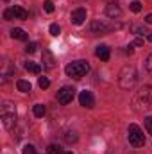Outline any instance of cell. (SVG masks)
I'll return each mask as SVG.
<instances>
[{
	"instance_id": "cell-1",
	"label": "cell",
	"mask_w": 152,
	"mask_h": 154,
	"mask_svg": "<svg viewBox=\"0 0 152 154\" xmlns=\"http://www.w3.org/2000/svg\"><path fill=\"white\" fill-rule=\"evenodd\" d=\"M0 118H2V124L5 129H13L16 125V108L13 102L4 100L0 104Z\"/></svg>"
},
{
	"instance_id": "cell-2",
	"label": "cell",
	"mask_w": 152,
	"mask_h": 154,
	"mask_svg": "<svg viewBox=\"0 0 152 154\" xmlns=\"http://www.w3.org/2000/svg\"><path fill=\"white\" fill-rule=\"evenodd\" d=\"M136 81H138V72L134 66H123L122 68L120 77H118V84L122 90H132Z\"/></svg>"
},
{
	"instance_id": "cell-3",
	"label": "cell",
	"mask_w": 152,
	"mask_h": 154,
	"mask_svg": "<svg viewBox=\"0 0 152 154\" xmlns=\"http://www.w3.org/2000/svg\"><path fill=\"white\" fill-rule=\"evenodd\" d=\"M90 72V63L84 61V59H79V61H72L65 66V74L68 77H74V79H81Z\"/></svg>"
},
{
	"instance_id": "cell-4",
	"label": "cell",
	"mask_w": 152,
	"mask_h": 154,
	"mask_svg": "<svg viewBox=\"0 0 152 154\" xmlns=\"http://www.w3.org/2000/svg\"><path fill=\"white\" fill-rule=\"evenodd\" d=\"M134 106L138 109H149L152 108V86H143L134 95Z\"/></svg>"
},
{
	"instance_id": "cell-5",
	"label": "cell",
	"mask_w": 152,
	"mask_h": 154,
	"mask_svg": "<svg viewBox=\"0 0 152 154\" xmlns=\"http://www.w3.org/2000/svg\"><path fill=\"white\" fill-rule=\"evenodd\" d=\"M127 138H129V143L132 147H143L145 145V134L143 131L140 129V125L136 124H131L129 129H127Z\"/></svg>"
},
{
	"instance_id": "cell-6",
	"label": "cell",
	"mask_w": 152,
	"mask_h": 154,
	"mask_svg": "<svg viewBox=\"0 0 152 154\" xmlns=\"http://www.w3.org/2000/svg\"><path fill=\"white\" fill-rule=\"evenodd\" d=\"M74 97H75V90H74L72 86H63V88L57 91V100H59V104H63V106L70 104V102L74 100Z\"/></svg>"
},
{
	"instance_id": "cell-7",
	"label": "cell",
	"mask_w": 152,
	"mask_h": 154,
	"mask_svg": "<svg viewBox=\"0 0 152 154\" xmlns=\"http://www.w3.org/2000/svg\"><path fill=\"white\" fill-rule=\"evenodd\" d=\"M41 63H43V68H47V70H54V68H56V57H54V54H52L48 48L43 50V54H41Z\"/></svg>"
},
{
	"instance_id": "cell-8",
	"label": "cell",
	"mask_w": 152,
	"mask_h": 154,
	"mask_svg": "<svg viewBox=\"0 0 152 154\" xmlns=\"http://www.w3.org/2000/svg\"><path fill=\"white\" fill-rule=\"evenodd\" d=\"M111 29V25H108L106 22H102V20H93L91 23H90V31L93 32V34H104V32H108Z\"/></svg>"
},
{
	"instance_id": "cell-9",
	"label": "cell",
	"mask_w": 152,
	"mask_h": 154,
	"mask_svg": "<svg viewBox=\"0 0 152 154\" xmlns=\"http://www.w3.org/2000/svg\"><path fill=\"white\" fill-rule=\"evenodd\" d=\"M79 102H81L82 108H93V106H95V97H93L91 91L84 90V91L79 93Z\"/></svg>"
},
{
	"instance_id": "cell-10",
	"label": "cell",
	"mask_w": 152,
	"mask_h": 154,
	"mask_svg": "<svg viewBox=\"0 0 152 154\" xmlns=\"http://www.w3.org/2000/svg\"><path fill=\"white\" fill-rule=\"evenodd\" d=\"M70 20H72V23H74V25H82V23H84V20H86V9L79 7V9H75V11H72Z\"/></svg>"
},
{
	"instance_id": "cell-11",
	"label": "cell",
	"mask_w": 152,
	"mask_h": 154,
	"mask_svg": "<svg viewBox=\"0 0 152 154\" xmlns=\"http://www.w3.org/2000/svg\"><path fill=\"white\" fill-rule=\"evenodd\" d=\"M122 14V9H120V5L116 4V2H109L108 5H106V16L108 18H118Z\"/></svg>"
},
{
	"instance_id": "cell-12",
	"label": "cell",
	"mask_w": 152,
	"mask_h": 154,
	"mask_svg": "<svg viewBox=\"0 0 152 154\" xmlns=\"http://www.w3.org/2000/svg\"><path fill=\"white\" fill-rule=\"evenodd\" d=\"M95 54H97V57L102 59V61H109V57H111V50H109L108 45H99L97 50H95Z\"/></svg>"
},
{
	"instance_id": "cell-13",
	"label": "cell",
	"mask_w": 152,
	"mask_h": 154,
	"mask_svg": "<svg viewBox=\"0 0 152 154\" xmlns=\"http://www.w3.org/2000/svg\"><path fill=\"white\" fill-rule=\"evenodd\" d=\"M11 38H13V39H22V41H27V39H29V34H27L23 29L14 27V29H11Z\"/></svg>"
},
{
	"instance_id": "cell-14",
	"label": "cell",
	"mask_w": 152,
	"mask_h": 154,
	"mask_svg": "<svg viewBox=\"0 0 152 154\" xmlns=\"http://www.w3.org/2000/svg\"><path fill=\"white\" fill-rule=\"evenodd\" d=\"M11 9H13V13H14V18H16V20H27L29 13H27L22 5H13Z\"/></svg>"
},
{
	"instance_id": "cell-15",
	"label": "cell",
	"mask_w": 152,
	"mask_h": 154,
	"mask_svg": "<svg viewBox=\"0 0 152 154\" xmlns=\"http://www.w3.org/2000/svg\"><path fill=\"white\" fill-rule=\"evenodd\" d=\"M16 88H18V91H22V93H29V91L32 90L31 82L25 81V79H18V81H16Z\"/></svg>"
},
{
	"instance_id": "cell-16",
	"label": "cell",
	"mask_w": 152,
	"mask_h": 154,
	"mask_svg": "<svg viewBox=\"0 0 152 154\" xmlns=\"http://www.w3.org/2000/svg\"><path fill=\"white\" fill-rule=\"evenodd\" d=\"M25 68H27L31 74H36V75H38L39 72H41V65H38V63H32V61L25 63Z\"/></svg>"
},
{
	"instance_id": "cell-17",
	"label": "cell",
	"mask_w": 152,
	"mask_h": 154,
	"mask_svg": "<svg viewBox=\"0 0 152 154\" xmlns=\"http://www.w3.org/2000/svg\"><path fill=\"white\" fill-rule=\"evenodd\" d=\"M45 111H47V109H45V106H43V104H36V106H34V109H32L34 116H38V118L45 115Z\"/></svg>"
},
{
	"instance_id": "cell-18",
	"label": "cell",
	"mask_w": 152,
	"mask_h": 154,
	"mask_svg": "<svg viewBox=\"0 0 152 154\" xmlns=\"http://www.w3.org/2000/svg\"><path fill=\"white\" fill-rule=\"evenodd\" d=\"M36 48H38V43H36V41H31V43H27L25 52H27V54H34V52H36Z\"/></svg>"
},
{
	"instance_id": "cell-19",
	"label": "cell",
	"mask_w": 152,
	"mask_h": 154,
	"mask_svg": "<svg viewBox=\"0 0 152 154\" xmlns=\"http://www.w3.org/2000/svg\"><path fill=\"white\" fill-rule=\"evenodd\" d=\"M4 20H7V22H11V20H16V18H14V13H13V9H5V11H4Z\"/></svg>"
},
{
	"instance_id": "cell-20",
	"label": "cell",
	"mask_w": 152,
	"mask_h": 154,
	"mask_svg": "<svg viewBox=\"0 0 152 154\" xmlns=\"http://www.w3.org/2000/svg\"><path fill=\"white\" fill-rule=\"evenodd\" d=\"M38 84H39V88H48L50 86V81H48V77H39V81H38Z\"/></svg>"
},
{
	"instance_id": "cell-21",
	"label": "cell",
	"mask_w": 152,
	"mask_h": 154,
	"mask_svg": "<svg viewBox=\"0 0 152 154\" xmlns=\"http://www.w3.org/2000/svg\"><path fill=\"white\" fill-rule=\"evenodd\" d=\"M48 31H50V34H52V36H57V34H59V32H61V27H59V25H57V23H52V25H50V29H48Z\"/></svg>"
},
{
	"instance_id": "cell-22",
	"label": "cell",
	"mask_w": 152,
	"mask_h": 154,
	"mask_svg": "<svg viewBox=\"0 0 152 154\" xmlns=\"http://www.w3.org/2000/svg\"><path fill=\"white\" fill-rule=\"evenodd\" d=\"M47 152L48 154H61V147H57V145H48V147H47Z\"/></svg>"
},
{
	"instance_id": "cell-23",
	"label": "cell",
	"mask_w": 152,
	"mask_h": 154,
	"mask_svg": "<svg viewBox=\"0 0 152 154\" xmlns=\"http://www.w3.org/2000/svg\"><path fill=\"white\" fill-rule=\"evenodd\" d=\"M43 9H45L47 13H54V9H56V7H54V4H52L50 0H47V2L43 4Z\"/></svg>"
},
{
	"instance_id": "cell-24",
	"label": "cell",
	"mask_w": 152,
	"mask_h": 154,
	"mask_svg": "<svg viewBox=\"0 0 152 154\" xmlns=\"http://www.w3.org/2000/svg\"><path fill=\"white\" fill-rule=\"evenodd\" d=\"M23 154H36V149H34V145L27 143V145L23 147Z\"/></svg>"
},
{
	"instance_id": "cell-25",
	"label": "cell",
	"mask_w": 152,
	"mask_h": 154,
	"mask_svg": "<svg viewBox=\"0 0 152 154\" xmlns=\"http://www.w3.org/2000/svg\"><path fill=\"white\" fill-rule=\"evenodd\" d=\"M145 127H147V133L152 134V116H147L145 118Z\"/></svg>"
},
{
	"instance_id": "cell-26",
	"label": "cell",
	"mask_w": 152,
	"mask_h": 154,
	"mask_svg": "<svg viewBox=\"0 0 152 154\" xmlns=\"http://www.w3.org/2000/svg\"><path fill=\"white\" fill-rule=\"evenodd\" d=\"M131 11H132V13H140V11H141V4H140V2H132V4H131Z\"/></svg>"
},
{
	"instance_id": "cell-27",
	"label": "cell",
	"mask_w": 152,
	"mask_h": 154,
	"mask_svg": "<svg viewBox=\"0 0 152 154\" xmlns=\"http://www.w3.org/2000/svg\"><path fill=\"white\" fill-rule=\"evenodd\" d=\"M132 32L134 34H145V27L143 25H134L132 27Z\"/></svg>"
},
{
	"instance_id": "cell-28",
	"label": "cell",
	"mask_w": 152,
	"mask_h": 154,
	"mask_svg": "<svg viewBox=\"0 0 152 154\" xmlns=\"http://www.w3.org/2000/svg\"><path fill=\"white\" fill-rule=\"evenodd\" d=\"M145 68H147V72L152 75V54L147 57V61H145Z\"/></svg>"
},
{
	"instance_id": "cell-29",
	"label": "cell",
	"mask_w": 152,
	"mask_h": 154,
	"mask_svg": "<svg viewBox=\"0 0 152 154\" xmlns=\"http://www.w3.org/2000/svg\"><path fill=\"white\" fill-rule=\"evenodd\" d=\"M66 142H77V136H75V133H66Z\"/></svg>"
},
{
	"instance_id": "cell-30",
	"label": "cell",
	"mask_w": 152,
	"mask_h": 154,
	"mask_svg": "<svg viewBox=\"0 0 152 154\" xmlns=\"http://www.w3.org/2000/svg\"><path fill=\"white\" fill-rule=\"evenodd\" d=\"M132 45H134V47H141V45H143V39H141V38H136Z\"/></svg>"
},
{
	"instance_id": "cell-31",
	"label": "cell",
	"mask_w": 152,
	"mask_h": 154,
	"mask_svg": "<svg viewBox=\"0 0 152 154\" xmlns=\"http://www.w3.org/2000/svg\"><path fill=\"white\" fill-rule=\"evenodd\" d=\"M132 47H134V45H127V50H125V52H127V54H129V56H131V54H132V52H134V50H132Z\"/></svg>"
},
{
	"instance_id": "cell-32",
	"label": "cell",
	"mask_w": 152,
	"mask_h": 154,
	"mask_svg": "<svg viewBox=\"0 0 152 154\" xmlns=\"http://www.w3.org/2000/svg\"><path fill=\"white\" fill-rule=\"evenodd\" d=\"M145 23H152V14H147L145 16Z\"/></svg>"
},
{
	"instance_id": "cell-33",
	"label": "cell",
	"mask_w": 152,
	"mask_h": 154,
	"mask_svg": "<svg viewBox=\"0 0 152 154\" xmlns=\"http://www.w3.org/2000/svg\"><path fill=\"white\" fill-rule=\"evenodd\" d=\"M147 39H149V41H152V32H149V36H147Z\"/></svg>"
},
{
	"instance_id": "cell-34",
	"label": "cell",
	"mask_w": 152,
	"mask_h": 154,
	"mask_svg": "<svg viewBox=\"0 0 152 154\" xmlns=\"http://www.w3.org/2000/svg\"><path fill=\"white\" fill-rule=\"evenodd\" d=\"M63 154H74V152H70V151H68V152H63Z\"/></svg>"
},
{
	"instance_id": "cell-35",
	"label": "cell",
	"mask_w": 152,
	"mask_h": 154,
	"mask_svg": "<svg viewBox=\"0 0 152 154\" xmlns=\"http://www.w3.org/2000/svg\"><path fill=\"white\" fill-rule=\"evenodd\" d=\"M5 2H7V0H5Z\"/></svg>"
}]
</instances>
